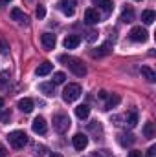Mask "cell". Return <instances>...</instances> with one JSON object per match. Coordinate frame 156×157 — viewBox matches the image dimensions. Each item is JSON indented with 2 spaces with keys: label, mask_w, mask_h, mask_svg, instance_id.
Segmentation results:
<instances>
[{
  "label": "cell",
  "mask_w": 156,
  "mask_h": 157,
  "mask_svg": "<svg viewBox=\"0 0 156 157\" xmlns=\"http://www.w3.org/2000/svg\"><path fill=\"white\" fill-rule=\"evenodd\" d=\"M33 106H35V102H33V99H30V97H24V99L18 101V110L24 112V113L33 112Z\"/></svg>",
  "instance_id": "10"
},
{
  "label": "cell",
  "mask_w": 156,
  "mask_h": 157,
  "mask_svg": "<svg viewBox=\"0 0 156 157\" xmlns=\"http://www.w3.org/2000/svg\"><path fill=\"white\" fill-rule=\"evenodd\" d=\"M59 62H63L64 66H68V70L77 75V77H84L86 75V66L83 64V60L72 55H59Z\"/></svg>",
  "instance_id": "1"
},
{
  "label": "cell",
  "mask_w": 156,
  "mask_h": 157,
  "mask_svg": "<svg viewBox=\"0 0 156 157\" xmlns=\"http://www.w3.org/2000/svg\"><path fill=\"white\" fill-rule=\"evenodd\" d=\"M109 101H107V104H105V110H112V108H116L117 104H119V101H121V97L119 95H110V97H107Z\"/></svg>",
  "instance_id": "23"
},
{
  "label": "cell",
  "mask_w": 156,
  "mask_h": 157,
  "mask_svg": "<svg viewBox=\"0 0 156 157\" xmlns=\"http://www.w3.org/2000/svg\"><path fill=\"white\" fill-rule=\"evenodd\" d=\"M39 90L46 95V97H53V95H55V84H53V82H42L39 86Z\"/></svg>",
  "instance_id": "16"
},
{
  "label": "cell",
  "mask_w": 156,
  "mask_h": 157,
  "mask_svg": "<svg viewBox=\"0 0 156 157\" xmlns=\"http://www.w3.org/2000/svg\"><path fill=\"white\" fill-rule=\"evenodd\" d=\"M7 51H9V44L6 42V39H2V37H0V53H2V55H6Z\"/></svg>",
  "instance_id": "28"
},
{
  "label": "cell",
  "mask_w": 156,
  "mask_h": 157,
  "mask_svg": "<svg viewBox=\"0 0 156 157\" xmlns=\"http://www.w3.org/2000/svg\"><path fill=\"white\" fill-rule=\"evenodd\" d=\"M9 119H11V113H9V112H6V113H2V117H0V121H2V122H7Z\"/></svg>",
  "instance_id": "33"
},
{
  "label": "cell",
  "mask_w": 156,
  "mask_h": 157,
  "mask_svg": "<svg viewBox=\"0 0 156 157\" xmlns=\"http://www.w3.org/2000/svg\"><path fill=\"white\" fill-rule=\"evenodd\" d=\"M110 51H112V42H105V44H103V46H99L96 51H92V57H97V59H99V57L109 55Z\"/></svg>",
  "instance_id": "13"
},
{
  "label": "cell",
  "mask_w": 156,
  "mask_h": 157,
  "mask_svg": "<svg viewBox=\"0 0 156 157\" xmlns=\"http://www.w3.org/2000/svg\"><path fill=\"white\" fill-rule=\"evenodd\" d=\"M68 128H70V117L68 115L59 113L53 117V130L57 133H64V132H68Z\"/></svg>",
  "instance_id": "4"
},
{
  "label": "cell",
  "mask_w": 156,
  "mask_h": 157,
  "mask_svg": "<svg viewBox=\"0 0 156 157\" xmlns=\"http://www.w3.org/2000/svg\"><path fill=\"white\" fill-rule=\"evenodd\" d=\"M44 17H46V7L42 4H39V7H37V18H44Z\"/></svg>",
  "instance_id": "29"
},
{
  "label": "cell",
  "mask_w": 156,
  "mask_h": 157,
  "mask_svg": "<svg viewBox=\"0 0 156 157\" xmlns=\"http://www.w3.org/2000/svg\"><path fill=\"white\" fill-rule=\"evenodd\" d=\"M7 82H9V73H7V71H2V73H0V90L6 88Z\"/></svg>",
  "instance_id": "27"
},
{
  "label": "cell",
  "mask_w": 156,
  "mask_h": 157,
  "mask_svg": "<svg viewBox=\"0 0 156 157\" xmlns=\"http://www.w3.org/2000/svg\"><path fill=\"white\" fill-rule=\"evenodd\" d=\"M99 20H101V18H99V13H97L96 9L90 7V9L84 11V22H86V24H97Z\"/></svg>",
  "instance_id": "12"
},
{
  "label": "cell",
  "mask_w": 156,
  "mask_h": 157,
  "mask_svg": "<svg viewBox=\"0 0 156 157\" xmlns=\"http://www.w3.org/2000/svg\"><path fill=\"white\" fill-rule=\"evenodd\" d=\"M125 124H127L129 128H134V126L138 124V113H136V112H129V113L125 115Z\"/></svg>",
  "instance_id": "22"
},
{
  "label": "cell",
  "mask_w": 156,
  "mask_h": 157,
  "mask_svg": "<svg viewBox=\"0 0 156 157\" xmlns=\"http://www.w3.org/2000/svg\"><path fill=\"white\" fill-rule=\"evenodd\" d=\"M51 70H53V64L51 62H42V64H39V68L35 70V73L39 75V77H44V75H48V73H51Z\"/></svg>",
  "instance_id": "15"
},
{
  "label": "cell",
  "mask_w": 156,
  "mask_h": 157,
  "mask_svg": "<svg viewBox=\"0 0 156 157\" xmlns=\"http://www.w3.org/2000/svg\"><path fill=\"white\" fill-rule=\"evenodd\" d=\"M96 39V33H94V31H90V33H88V40H90V42H92V40Z\"/></svg>",
  "instance_id": "37"
},
{
  "label": "cell",
  "mask_w": 156,
  "mask_h": 157,
  "mask_svg": "<svg viewBox=\"0 0 156 157\" xmlns=\"http://www.w3.org/2000/svg\"><path fill=\"white\" fill-rule=\"evenodd\" d=\"M6 155H7V150H6L4 144H0V157H6Z\"/></svg>",
  "instance_id": "35"
},
{
  "label": "cell",
  "mask_w": 156,
  "mask_h": 157,
  "mask_svg": "<svg viewBox=\"0 0 156 157\" xmlns=\"http://www.w3.org/2000/svg\"><path fill=\"white\" fill-rule=\"evenodd\" d=\"M129 157H142V152H138V150H132V152H129Z\"/></svg>",
  "instance_id": "34"
},
{
  "label": "cell",
  "mask_w": 156,
  "mask_h": 157,
  "mask_svg": "<svg viewBox=\"0 0 156 157\" xmlns=\"http://www.w3.org/2000/svg\"><path fill=\"white\" fill-rule=\"evenodd\" d=\"M81 86L79 84H68L64 90H63V101L64 102H74L81 97Z\"/></svg>",
  "instance_id": "3"
},
{
  "label": "cell",
  "mask_w": 156,
  "mask_h": 157,
  "mask_svg": "<svg viewBox=\"0 0 156 157\" xmlns=\"http://www.w3.org/2000/svg\"><path fill=\"white\" fill-rule=\"evenodd\" d=\"M63 44H64L66 49H76L79 44H81V37H79V35H68Z\"/></svg>",
  "instance_id": "14"
},
{
  "label": "cell",
  "mask_w": 156,
  "mask_h": 157,
  "mask_svg": "<svg viewBox=\"0 0 156 157\" xmlns=\"http://www.w3.org/2000/svg\"><path fill=\"white\" fill-rule=\"evenodd\" d=\"M147 157H156V146H151L147 150Z\"/></svg>",
  "instance_id": "32"
},
{
  "label": "cell",
  "mask_w": 156,
  "mask_h": 157,
  "mask_svg": "<svg viewBox=\"0 0 156 157\" xmlns=\"http://www.w3.org/2000/svg\"><path fill=\"white\" fill-rule=\"evenodd\" d=\"M66 80V75L63 73V71H57V73H53V84H63Z\"/></svg>",
  "instance_id": "26"
},
{
  "label": "cell",
  "mask_w": 156,
  "mask_h": 157,
  "mask_svg": "<svg viewBox=\"0 0 156 157\" xmlns=\"http://www.w3.org/2000/svg\"><path fill=\"white\" fill-rule=\"evenodd\" d=\"M2 108H4V99L0 97V110H2Z\"/></svg>",
  "instance_id": "39"
},
{
  "label": "cell",
  "mask_w": 156,
  "mask_h": 157,
  "mask_svg": "<svg viewBox=\"0 0 156 157\" xmlns=\"http://www.w3.org/2000/svg\"><path fill=\"white\" fill-rule=\"evenodd\" d=\"M35 154H37V155H44V154H46V148H44V146H35Z\"/></svg>",
  "instance_id": "31"
},
{
  "label": "cell",
  "mask_w": 156,
  "mask_h": 157,
  "mask_svg": "<svg viewBox=\"0 0 156 157\" xmlns=\"http://www.w3.org/2000/svg\"><path fill=\"white\" fill-rule=\"evenodd\" d=\"M31 128H33V132L35 133H39V135H44L46 133V130H48V124H46V119L44 117H35V121L31 122Z\"/></svg>",
  "instance_id": "8"
},
{
  "label": "cell",
  "mask_w": 156,
  "mask_h": 157,
  "mask_svg": "<svg viewBox=\"0 0 156 157\" xmlns=\"http://www.w3.org/2000/svg\"><path fill=\"white\" fill-rule=\"evenodd\" d=\"M143 135H145L147 139H153V137H154V122H145V126H143Z\"/></svg>",
  "instance_id": "24"
},
{
  "label": "cell",
  "mask_w": 156,
  "mask_h": 157,
  "mask_svg": "<svg viewBox=\"0 0 156 157\" xmlns=\"http://www.w3.org/2000/svg\"><path fill=\"white\" fill-rule=\"evenodd\" d=\"M142 75L147 82H156V73L149 68V66H142Z\"/></svg>",
  "instance_id": "20"
},
{
  "label": "cell",
  "mask_w": 156,
  "mask_h": 157,
  "mask_svg": "<svg viewBox=\"0 0 156 157\" xmlns=\"http://www.w3.org/2000/svg\"><path fill=\"white\" fill-rule=\"evenodd\" d=\"M40 42H42L44 49H53V48H55V44H57V39H55V35H53V33H44V35L40 37Z\"/></svg>",
  "instance_id": "9"
},
{
  "label": "cell",
  "mask_w": 156,
  "mask_h": 157,
  "mask_svg": "<svg viewBox=\"0 0 156 157\" xmlns=\"http://www.w3.org/2000/svg\"><path fill=\"white\" fill-rule=\"evenodd\" d=\"M119 20H121V22H125V24H130V22L134 20V11H132V7H125V9L121 11Z\"/></svg>",
  "instance_id": "18"
},
{
  "label": "cell",
  "mask_w": 156,
  "mask_h": 157,
  "mask_svg": "<svg viewBox=\"0 0 156 157\" xmlns=\"http://www.w3.org/2000/svg\"><path fill=\"white\" fill-rule=\"evenodd\" d=\"M136 2H142V0H136Z\"/></svg>",
  "instance_id": "41"
},
{
  "label": "cell",
  "mask_w": 156,
  "mask_h": 157,
  "mask_svg": "<svg viewBox=\"0 0 156 157\" xmlns=\"http://www.w3.org/2000/svg\"><path fill=\"white\" fill-rule=\"evenodd\" d=\"M117 141H119V144H121V146H130V144L134 143V135H130V133H129V135H125V133H121Z\"/></svg>",
  "instance_id": "25"
},
{
  "label": "cell",
  "mask_w": 156,
  "mask_h": 157,
  "mask_svg": "<svg viewBox=\"0 0 156 157\" xmlns=\"http://www.w3.org/2000/svg\"><path fill=\"white\" fill-rule=\"evenodd\" d=\"M76 115L79 119H86L90 115V106L88 104H79L77 108H76Z\"/></svg>",
  "instance_id": "21"
},
{
  "label": "cell",
  "mask_w": 156,
  "mask_h": 157,
  "mask_svg": "<svg viewBox=\"0 0 156 157\" xmlns=\"http://www.w3.org/2000/svg\"><path fill=\"white\" fill-rule=\"evenodd\" d=\"M11 18H13L15 22H18V24H28V17H26L24 11L18 9V7H13V9H11Z\"/></svg>",
  "instance_id": "11"
},
{
  "label": "cell",
  "mask_w": 156,
  "mask_h": 157,
  "mask_svg": "<svg viewBox=\"0 0 156 157\" xmlns=\"http://www.w3.org/2000/svg\"><path fill=\"white\" fill-rule=\"evenodd\" d=\"M7 141H9V144H11L15 150H22V148L28 144V135H26L22 130H15V132H11V133L7 135Z\"/></svg>",
  "instance_id": "2"
},
{
  "label": "cell",
  "mask_w": 156,
  "mask_h": 157,
  "mask_svg": "<svg viewBox=\"0 0 156 157\" xmlns=\"http://www.w3.org/2000/svg\"><path fill=\"white\" fill-rule=\"evenodd\" d=\"M76 6H77V0H59V2H57V7H59L66 17H72V15H74Z\"/></svg>",
  "instance_id": "6"
},
{
  "label": "cell",
  "mask_w": 156,
  "mask_h": 157,
  "mask_svg": "<svg viewBox=\"0 0 156 157\" xmlns=\"http://www.w3.org/2000/svg\"><path fill=\"white\" fill-rule=\"evenodd\" d=\"M92 2L97 4L105 13H110V11L114 9V2H112V0H92Z\"/></svg>",
  "instance_id": "19"
},
{
  "label": "cell",
  "mask_w": 156,
  "mask_h": 157,
  "mask_svg": "<svg viewBox=\"0 0 156 157\" xmlns=\"http://www.w3.org/2000/svg\"><path fill=\"white\" fill-rule=\"evenodd\" d=\"M154 20H156V13L153 11V9H145V11H142V22H143V24L151 26Z\"/></svg>",
  "instance_id": "17"
},
{
  "label": "cell",
  "mask_w": 156,
  "mask_h": 157,
  "mask_svg": "<svg viewBox=\"0 0 156 157\" xmlns=\"http://www.w3.org/2000/svg\"><path fill=\"white\" fill-rule=\"evenodd\" d=\"M50 157H63V155H61V154H51Z\"/></svg>",
  "instance_id": "40"
},
{
  "label": "cell",
  "mask_w": 156,
  "mask_h": 157,
  "mask_svg": "<svg viewBox=\"0 0 156 157\" xmlns=\"http://www.w3.org/2000/svg\"><path fill=\"white\" fill-rule=\"evenodd\" d=\"M97 97H101V99H107V97H109V93H107L105 90H101V91L97 93Z\"/></svg>",
  "instance_id": "36"
},
{
  "label": "cell",
  "mask_w": 156,
  "mask_h": 157,
  "mask_svg": "<svg viewBox=\"0 0 156 157\" xmlns=\"http://www.w3.org/2000/svg\"><path fill=\"white\" fill-rule=\"evenodd\" d=\"M72 143H74V148H76L77 152H83V150L88 146V137H86L84 133H76V135L72 137Z\"/></svg>",
  "instance_id": "7"
},
{
  "label": "cell",
  "mask_w": 156,
  "mask_h": 157,
  "mask_svg": "<svg viewBox=\"0 0 156 157\" xmlns=\"http://www.w3.org/2000/svg\"><path fill=\"white\" fill-rule=\"evenodd\" d=\"M88 157H110L107 154V150H101V152H94V154H90Z\"/></svg>",
  "instance_id": "30"
},
{
  "label": "cell",
  "mask_w": 156,
  "mask_h": 157,
  "mask_svg": "<svg viewBox=\"0 0 156 157\" xmlns=\"http://www.w3.org/2000/svg\"><path fill=\"white\" fill-rule=\"evenodd\" d=\"M9 2H11V0H2L0 4H2V6H6V4H9Z\"/></svg>",
  "instance_id": "38"
},
{
  "label": "cell",
  "mask_w": 156,
  "mask_h": 157,
  "mask_svg": "<svg viewBox=\"0 0 156 157\" xmlns=\"http://www.w3.org/2000/svg\"><path fill=\"white\" fill-rule=\"evenodd\" d=\"M129 39L132 40V42H145V40L149 39V33H147V29H143L142 26H136V28L130 29Z\"/></svg>",
  "instance_id": "5"
}]
</instances>
